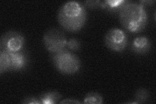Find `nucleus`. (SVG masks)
Segmentation results:
<instances>
[{"instance_id": "nucleus-1", "label": "nucleus", "mask_w": 156, "mask_h": 104, "mask_svg": "<svg viewBox=\"0 0 156 104\" xmlns=\"http://www.w3.org/2000/svg\"><path fill=\"white\" fill-rule=\"evenodd\" d=\"M119 18L127 30L138 33L143 30L148 22V15L143 5L127 2L120 9Z\"/></svg>"}, {"instance_id": "nucleus-2", "label": "nucleus", "mask_w": 156, "mask_h": 104, "mask_svg": "<svg viewBox=\"0 0 156 104\" xmlns=\"http://www.w3.org/2000/svg\"><path fill=\"white\" fill-rule=\"evenodd\" d=\"M85 8L77 2H68L63 4L58 13V20L66 30L71 32L79 31L86 22Z\"/></svg>"}, {"instance_id": "nucleus-3", "label": "nucleus", "mask_w": 156, "mask_h": 104, "mask_svg": "<svg viewBox=\"0 0 156 104\" xmlns=\"http://www.w3.org/2000/svg\"><path fill=\"white\" fill-rule=\"evenodd\" d=\"M53 61L57 70L64 74L76 73L79 70L81 65L78 57L65 49L54 54Z\"/></svg>"}, {"instance_id": "nucleus-4", "label": "nucleus", "mask_w": 156, "mask_h": 104, "mask_svg": "<svg viewBox=\"0 0 156 104\" xmlns=\"http://www.w3.org/2000/svg\"><path fill=\"white\" fill-rule=\"evenodd\" d=\"M43 41L48 50L54 53L64 49L67 43L64 33L55 28L47 31L44 35Z\"/></svg>"}, {"instance_id": "nucleus-5", "label": "nucleus", "mask_w": 156, "mask_h": 104, "mask_svg": "<svg viewBox=\"0 0 156 104\" xmlns=\"http://www.w3.org/2000/svg\"><path fill=\"white\" fill-rule=\"evenodd\" d=\"M24 45V37L21 33L11 31L5 33L1 38V49L8 52H20Z\"/></svg>"}, {"instance_id": "nucleus-6", "label": "nucleus", "mask_w": 156, "mask_h": 104, "mask_svg": "<svg viewBox=\"0 0 156 104\" xmlns=\"http://www.w3.org/2000/svg\"><path fill=\"white\" fill-rule=\"evenodd\" d=\"M107 46L113 51L121 52L126 48L128 44V37L120 29L112 28L107 33L105 37Z\"/></svg>"}, {"instance_id": "nucleus-7", "label": "nucleus", "mask_w": 156, "mask_h": 104, "mask_svg": "<svg viewBox=\"0 0 156 104\" xmlns=\"http://www.w3.org/2000/svg\"><path fill=\"white\" fill-rule=\"evenodd\" d=\"M7 52L9 57L10 70H18L25 66L26 58L22 53L20 52Z\"/></svg>"}, {"instance_id": "nucleus-8", "label": "nucleus", "mask_w": 156, "mask_h": 104, "mask_svg": "<svg viewBox=\"0 0 156 104\" xmlns=\"http://www.w3.org/2000/svg\"><path fill=\"white\" fill-rule=\"evenodd\" d=\"M150 48V42L148 38L145 37H136L132 44L133 51L137 53H145Z\"/></svg>"}, {"instance_id": "nucleus-9", "label": "nucleus", "mask_w": 156, "mask_h": 104, "mask_svg": "<svg viewBox=\"0 0 156 104\" xmlns=\"http://www.w3.org/2000/svg\"><path fill=\"white\" fill-rule=\"evenodd\" d=\"M61 95L57 92H48L43 94L40 97L41 103L44 104H54L60 100Z\"/></svg>"}, {"instance_id": "nucleus-10", "label": "nucleus", "mask_w": 156, "mask_h": 104, "mask_svg": "<svg viewBox=\"0 0 156 104\" xmlns=\"http://www.w3.org/2000/svg\"><path fill=\"white\" fill-rule=\"evenodd\" d=\"M127 2L123 0H107L104 2H100L99 6L109 9H120Z\"/></svg>"}, {"instance_id": "nucleus-11", "label": "nucleus", "mask_w": 156, "mask_h": 104, "mask_svg": "<svg viewBox=\"0 0 156 104\" xmlns=\"http://www.w3.org/2000/svg\"><path fill=\"white\" fill-rule=\"evenodd\" d=\"M103 102V98L99 93L90 92L87 94L84 99V103H94L100 104Z\"/></svg>"}, {"instance_id": "nucleus-12", "label": "nucleus", "mask_w": 156, "mask_h": 104, "mask_svg": "<svg viewBox=\"0 0 156 104\" xmlns=\"http://www.w3.org/2000/svg\"><path fill=\"white\" fill-rule=\"evenodd\" d=\"M9 70V61L7 52L1 50V53H0V72L2 74L3 72Z\"/></svg>"}, {"instance_id": "nucleus-13", "label": "nucleus", "mask_w": 156, "mask_h": 104, "mask_svg": "<svg viewBox=\"0 0 156 104\" xmlns=\"http://www.w3.org/2000/svg\"><path fill=\"white\" fill-rule=\"evenodd\" d=\"M135 100L137 103L145 102L148 98V92L144 88H140L135 95Z\"/></svg>"}, {"instance_id": "nucleus-14", "label": "nucleus", "mask_w": 156, "mask_h": 104, "mask_svg": "<svg viewBox=\"0 0 156 104\" xmlns=\"http://www.w3.org/2000/svg\"><path fill=\"white\" fill-rule=\"evenodd\" d=\"M66 46L72 50H78L81 47L80 41L76 38H70L66 43Z\"/></svg>"}, {"instance_id": "nucleus-15", "label": "nucleus", "mask_w": 156, "mask_h": 104, "mask_svg": "<svg viewBox=\"0 0 156 104\" xmlns=\"http://www.w3.org/2000/svg\"><path fill=\"white\" fill-rule=\"evenodd\" d=\"M22 103H29V104H35V103H41L40 100H38L35 97H29V98H26V99H24V100L22 102Z\"/></svg>"}, {"instance_id": "nucleus-16", "label": "nucleus", "mask_w": 156, "mask_h": 104, "mask_svg": "<svg viewBox=\"0 0 156 104\" xmlns=\"http://www.w3.org/2000/svg\"><path fill=\"white\" fill-rule=\"evenodd\" d=\"M60 103H81L80 102L73 100V99H65L60 102Z\"/></svg>"}]
</instances>
